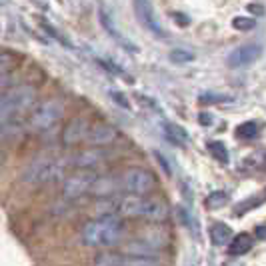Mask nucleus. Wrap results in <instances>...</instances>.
Returning <instances> with one entry per match:
<instances>
[{"mask_svg": "<svg viewBox=\"0 0 266 266\" xmlns=\"http://www.w3.org/2000/svg\"><path fill=\"white\" fill-rule=\"evenodd\" d=\"M34 100L36 90L30 84H18L0 94V138H6L18 130Z\"/></svg>", "mask_w": 266, "mask_h": 266, "instance_id": "f257e3e1", "label": "nucleus"}, {"mask_svg": "<svg viewBox=\"0 0 266 266\" xmlns=\"http://www.w3.org/2000/svg\"><path fill=\"white\" fill-rule=\"evenodd\" d=\"M124 234V222L122 216H118L116 212L102 214L100 218L88 220L82 226V242L90 248H106L116 244Z\"/></svg>", "mask_w": 266, "mask_h": 266, "instance_id": "f03ea898", "label": "nucleus"}, {"mask_svg": "<svg viewBox=\"0 0 266 266\" xmlns=\"http://www.w3.org/2000/svg\"><path fill=\"white\" fill-rule=\"evenodd\" d=\"M116 214L126 218H142L148 222H164L170 218V208L160 198H144L138 194H130L118 202Z\"/></svg>", "mask_w": 266, "mask_h": 266, "instance_id": "7ed1b4c3", "label": "nucleus"}, {"mask_svg": "<svg viewBox=\"0 0 266 266\" xmlns=\"http://www.w3.org/2000/svg\"><path fill=\"white\" fill-rule=\"evenodd\" d=\"M64 114V104L58 98H48L44 102H40L36 108L30 112L28 118V126L34 132H44L48 128H52Z\"/></svg>", "mask_w": 266, "mask_h": 266, "instance_id": "20e7f679", "label": "nucleus"}, {"mask_svg": "<svg viewBox=\"0 0 266 266\" xmlns=\"http://www.w3.org/2000/svg\"><path fill=\"white\" fill-rule=\"evenodd\" d=\"M120 188L126 190L128 194L144 196L156 188V178L150 170L132 166V168L124 170V174L120 176Z\"/></svg>", "mask_w": 266, "mask_h": 266, "instance_id": "39448f33", "label": "nucleus"}, {"mask_svg": "<svg viewBox=\"0 0 266 266\" xmlns=\"http://www.w3.org/2000/svg\"><path fill=\"white\" fill-rule=\"evenodd\" d=\"M58 170H60V168H58V164L54 160H50V158H36V160H32V162L26 166L22 180H24V184L30 186V188H40V186H44L46 182H50L58 174Z\"/></svg>", "mask_w": 266, "mask_h": 266, "instance_id": "423d86ee", "label": "nucleus"}, {"mask_svg": "<svg viewBox=\"0 0 266 266\" xmlns=\"http://www.w3.org/2000/svg\"><path fill=\"white\" fill-rule=\"evenodd\" d=\"M96 180V174L90 170H80L70 174L64 178L62 182V198L64 200H76L80 196H84L86 192L92 190V184Z\"/></svg>", "mask_w": 266, "mask_h": 266, "instance_id": "0eeeda50", "label": "nucleus"}, {"mask_svg": "<svg viewBox=\"0 0 266 266\" xmlns=\"http://www.w3.org/2000/svg\"><path fill=\"white\" fill-rule=\"evenodd\" d=\"M134 12H136V18L138 22L150 32L154 36L158 38H164V28L160 26V22L156 18V12L152 8L150 0H134Z\"/></svg>", "mask_w": 266, "mask_h": 266, "instance_id": "6e6552de", "label": "nucleus"}, {"mask_svg": "<svg viewBox=\"0 0 266 266\" xmlns=\"http://www.w3.org/2000/svg\"><path fill=\"white\" fill-rule=\"evenodd\" d=\"M262 56V46L260 44H244L234 48L226 58V64L230 68H242L248 66L252 62H256L258 58Z\"/></svg>", "mask_w": 266, "mask_h": 266, "instance_id": "1a4fd4ad", "label": "nucleus"}, {"mask_svg": "<svg viewBox=\"0 0 266 266\" xmlns=\"http://www.w3.org/2000/svg\"><path fill=\"white\" fill-rule=\"evenodd\" d=\"M88 128H90V122L86 118H82V116L72 118L62 130V144L64 146H74L78 142H82L86 138V134H88Z\"/></svg>", "mask_w": 266, "mask_h": 266, "instance_id": "9d476101", "label": "nucleus"}, {"mask_svg": "<svg viewBox=\"0 0 266 266\" xmlns=\"http://www.w3.org/2000/svg\"><path fill=\"white\" fill-rule=\"evenodd\" d=\"M116 136H118V132L110 124H94L88 128V134L84 140L92 146H106V144H112Z\"/></svg>", "mask_w": 266, "mask_h": 266, "instance_id": "9b49d317", "label": "nucleus"}, {"mask_svg": "<svg viewBox=\"0 0 266 266\" xmlns=\"http://www.w3.org/2000/svg\"><path fill=\"white\" fill-rule=\"evenodd\" d=\"M138 238L144 240V242H146L148 246L154 248L156 252H158V250H164V248L170 244L168 232H164V230H160V228H148V230H144Z\"/></svg>", "mask_w": 266, "mask_h": 266, "instance_id": "f8f14e48", "label": "nucleus"}, {"mask_svg": "<svg viewBox=\"0 0 266 266\" xmlns=\"http://www.w3.org/2000/svg\"><path fill=\"white\" fill-rule=\"evenodd\" d=\"M100 162H102V154L98 150H82L78 152L76 156H72V164L78 166V168H82V170L96 168Z\"/></svg>", "mask_w": 266, "mask_h": 266, "instance_id": "ddd939ff", "label": "nucleus"}, {"mask_svg": "<svg viewBox=\"0 0 266 266\" xmlns=\"http://www.w3.org/2000/svg\"><path fill=\"white\" fill-rule=\"evenodd\" d=\"M252 244H254L252 236H250V234H246V232H242V234H236V236L230 240L228 252H230L232 256H242V254L250 252Z\"/></svg>", "mask_w": 266, "mask_h": 266, "instance_id": "4468645a", "label": "nucleus"}, {"mask_svg": "<svg viewBox=\"0 0 266 266\" xmlns=\"http://www.w3.org/2000/svg\"><path fill=\"white\" fill-rule=\"evenodd\" d=\"M230 238H232V230H230L228 224H224V222H214L210 226V240H212L214 246H224V244L230 242Z\"/></svg>", "mask_w": 266, "mask_h": 266, "instance_id": "2eb2a0df", "label": "nucleus"}, {"mask_svg": "<svg viewBox=\"0 0 266 266\" xmlns=\"http://www.w3.org/2000/svg\"><path fill=\"white\" fill-rule=\"evenodd\" d=\"M126 254H130V256H156V250L148 246L144 240L136 238V240H130L126 244Z\"/></svg>", "mask_w": 266, "mask_h": 266, "instance_id": "dca6fc26", "label": "nucleus"}, {"mask_svg": "<svg viewBox=\"0 0 266 266\" xmlns=\"http://www.w3.org/2000/svg\"><path fill=\"white\" fill-rule=\"evenodd\" d=\"M124 262H126V258L122 254L110 252V250L100 252L94 258V266H124Z\"/></svg>", "mask_w": 266, "mask_h": 266, "instance_id": "f3484780", "label": "nucleus"}, {"mask_svg": "<svg viewBox=\"0 0 266 266\" xmlns=\"http://www.w3.org/2000/svg\"><path fill=\"white\" fill-rule=\"evenodd\" d=\"M164 132L168 136V140H172L174 144H184V142L188 140V132H186L182 126L174 124V122H166V124H164Z\"/></svg>", "mask_w": 266, "mask_h": 266, "instance_id": "a211bd4d", "label": "nucleus"}, {"mask_svg": "<svg viewBox=\"0 0 266 266\" xmlns=\"http://www.w3.org/2000/svg\"><path fill=\"white\" fill-rule=\"evenodd\" d=\"M114 190H116V184L112 182V176H106V178H98V176H96L90 192H94L98 196H110Z\"/></svg>", "mask_w": 266, "mask_h": 266, "instance_id": "6ab92c4d", "label": "nucleus"}, {"mask_svg": "<svg viewBox=\"0 0 266 266\" xmlns=\"http://www.w3.org/2000/svg\"><path fill=\"white\" fill-rule=\"evenodd\" d=\"M100 22H102V26L106 28V32L110 34L112 38H116L118 42H124L126 46H128V50H132V52H136V46L134 44H130L128 40H124L122 36H118V32H116V28H114V24H112V20H110V16L104 12V10H100Z\"/></svg>", "mask_w": 266, "mask_h": 266, "instance_id": "aec40b11", "label": "nucleus"}, {"mask_svg": "<svg viewBox=\"0 0 266 266\" xmlns=\"http://www.w3.org/2000/svg\"><path fill=\"white\" fill-rule=\"evenodd\" d=\"M208 150H210V154L220 162V164H228V150L222 142H218V140L208 142Z\"/></svg>", "mask_w": 266, "mask_h": 266, "instance_id": "412c9836", "label": "nucleus"}, {"mask_svg": "<svg viewBox=\"0 0 266 266\" xmlns=\"http://www.w3.org/2000/svg\"><path fill=\"white\" fill-rule=\"evenodd\" d=\"M256 134H258L256 122H242V124L236 128V136H238V138H244V140L256 138Z\"/></svg>", "mask_w": 266, "mask_h": 266, "instance_id": "4be33fe9", "label": "nucleus"}, {"mask_svg": "<svg viewBox=\"0 0 266 266\" xmlns=\"http://www.w3.org/2000/svg\"><path fill=\"white\" fill-rule=\"evenodd\" d=\"M228 202V196L226 192H212L208 198H206V206H208L210 210H216V208H222L224 204Z\"/></svg>", "mask_w": 266, "mask_h": 266, "instance_id": "5701e85b", "label": "nucleus"}, {"mask_svg": "<svg viewBox=\"0 0 266 266\" xmlns=\"http://www.w3.org/2000/svg\"><path fill=\"white\" fill-rule=\"evenodd\" d=\"M168 56H170L174 64H186L190 60H194V54L190 50H186V48H174V50H170Z\"/></svg>", "mask_w": 266, "mask_h": 266, "instance_id": "b1692460", "label": "nucleus"}, {"mask_svg": "<svg viewBox=\"0 0 266 266\" xmlns=\"http://www.w3.org/2000/svg\"><path fill=\"white\" fill-rule=\"evenodd\" d=\"M124 266H160V262L154 256H132L126 258Z\"/></svg>", "mask_w": 266, "mask_h": 266, "instance_id": "393cba45", "label": "nucleus"}, {"mask_svg": "<svg viewBox=\"0 0 266 266\" xmlns=\"http://www.w3.org/2000/svg\"><path fill=\"white\" fill-rule=\"evenodd\" d=\"M230 100H232V98L226 94H210V92L200 94V98H198L200 104H218V102H230Z\"/></svg>", "mask_w": 266, "mask_h": 266, "instance_id": "a878e982", "label": "nucleus"}, {"mask_svg": "<svg viewBox=\"0 0 266 266\" xmlns=\"http://www.w3.org/2000/svg\"><path fill=\"white\" fill-rule=\"evenodd\" d=\"M232 26H234L236 30H240V32H246L250 28H254V20L250 18V16H234Z\"/></svg>", "mask_w": 266, "mask_h": 266, "instance_id": "bb28decb", "label": "nucleus"}, {"mask_svg": "<svg viewBox=\"0 0 266 266\" xmlns=\"http://www.w3.org/2000/svg\"><path fill=\"white\" fill-rule=\"evenodd\" d=\"M40 24H42V28H44V30H48V34H50V36H54V38H56V40H58V42H62L64 46H68V48H70V44H68V40H66V38H64V36H62L60 32H56V28H52V26H50L48 22H44V20H42Z\"/></svg>", "mask_w": 266, "mask_h": 266, "instance_id": "cd10ccee", "label": "nucleus"}, {"mask_svg": "<svg viewBox=\"0 0 266 266\" xmlns=\"http://www.w3.org/2000/svg\"><path fill=\"white\" fill-rule=\"evenodd\" d=\"M246 10L250 16H264L266 8L262 6V4H256V2H250V4H246Z\"/></svg>", "mask_w": 266, "mask_h": 266, "instance_id": "c85d7f7f", "label": "nucleus"}, {"mask_svg": "<svg viewBox=\"0 0 266 266\" xmlns=\"http://www.w3.org/2000/svg\"><path fill=\"white\" fill-rule=\"evenodd\" d=\"M112 100L118 104V106H122V108H126V110H130V102L126 100V96L124 94H120V92H112Z\"/></svg>", "mask_w": 266, "mask_h": 266, "instance_id": "c756f323", "label": "nucleus"}, {"mask_svg": "<svg viewBox=\"0 0 266 266\" xmlns=\"http://www.w3.org/2000/svg\"><path fill=\"white\" fill-rule=\"evenodd\" d=\"M176 212H178V216H180L182 224H186V226L194 228V224H192V220H190V212H188V210H184L182 206H178V208H176Z\"/></svg>", "mask_w": 266, "mask_h": 266, "instance_id": "7c9ffc66", "label": "nucleus"}, {"mask_svg": "<svg viewBox=\"0 0 266 266\" xmlns=\"http://www.w3.org/2000/svg\"><path fill=\"white\" fill-rule=\"evenodd\" d=\"M154 158H156V160L160 162V166H162V170L166 172V174H172V168H170V166H168V162H166V158H164V156H162V154H160V152H158V150H154Z\"/></svg>", "mask_w": 266, "mask_h": 266, "instance_id": "2f4dec72", "label": "nucleus"}, {"mask_svg": "<svg viewBox=\"0 0 266 266\" xmlns=\"http://www.w3.org/2000/svg\"><path fill=\"white\" fill-rule=\"evenodd\" d=\"M98 64L102 66V68H108L110 72H114V74H124V70L122 68H118V66H114L112 62H106V60H98Z\"/></svg>", "mask_w": 266, "mask_h": 266, "instance_id": "473e14b6", "label": "nucleus"}, {"mask_svg": "<svg viewBox=\"0 0 266 266\" xmlns=\"http://www.w3.org/2000/svg\"><path fill=\"white\" fill-rule=\"evenodd\" d=\"M198 122H200V124H204V126H208L210 122H212V116L206 114V112H202L200 116H198Z\"/></svg>", "mask_w": 266, "mask_h": 266, "instance_id": "72a5a7b5", "label": "nucleus"}, {"mask_svg": "<svg viewBox=\"0 0 266 266\" xmlns=\"http://www.w3.org/2000/svg\"><path fill=\"white\" fill-rule=\"evenodd\" d=\"M174 20H176L180 26H186V24H188V18H184V14H174Z\"/></svg>", "mask_w": 266, "mask_h": 266, "instance_id": "f704fd0d", "label": "nucleus"}, {"mask_svg": "<svg viewBox=\"0 0 266 266\" xmlns=\"http://www.w3.org/2000/svg\"><path fill=\"white\" fill-rule=\"evenodd\" d=\"M256 236H258L260 240H266V226H258V228H256Z\"/></svg>", "mask_w": 266, "mask_h": 266, "instance_id": "c9c22d12", "label": "nucleus"}, {"mask_svg": "<svg viewBox=\"0 0 266 266\" xmlns=\"http://www.w3.org/2000/svg\"><path fill=\"white\" fill-rule=\"evenodd\" d=\"M264 164H266V156H264Z\"/></svg>", "mask_w": 266, "mask_h": 266, "instance_id": "e433bc0d", "label": "nucleus"}]
</instances>
